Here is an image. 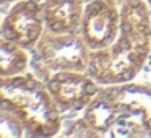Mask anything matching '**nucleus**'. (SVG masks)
Listing matches in <instances>:
<instances>
[{
  "instance_id": "obj_1",
  "label": "nucleus",
  "mask_w": 151,
  "mask_h": 138,
  "mask_svg": "<svg viewBox=\"0 0 151 138\" xmlns=\"http://www.w3.org/2000/svg\"><path fill=\"white\" fill-rule=\"evenodd\" d=\"M151 54V15L145 0H124L120 33L106 49L91 50L86 72L101 86L130 83Z\"/></svg>"
},
{
  "instance_id": "obj_2",
  "label": "nucleus",
  "mask_w": 151,
  "mask_h": 138,
  "mask_svg": "<svg viewBox=\"0 0 151 138\" xmlns=\"http://www.w3.org/2000/svg\"><path fill=\"white\" fill-rule=\"evenodd\" d=\"M0 106L33 137H54L62 127V111L47 85L29 73L0 76Z\"/></svg>"
},
{
  "instance_id": "obj_3",
  "label": "nucleus",
  "mask_w": 151,
  "mask_h": 138,
  "mask_svg": "<svg viewBox=\"0 0 151 138\" xmlns=\"http://www.w3.org/2000/svg\"><path fill=\"white\" fill-rule=\"evenodd\" d=\"M39 63L49 72H86L88 70L89 52L81 34H55L44 31L39 42L34 47Z\"/></svg>"
},
{
  "instance_id": "obj_4",
  "label": "nucleus",
  "mask_w": 151,
  "mask_h": 138,
  "mask_svg": "<svg viewBox=\"0 0 151 138\" xmlns=\"http://www.w3.org/2000/svg\"><path fill=\"white\" fill-rule=\"evenodd\" d=\"M119 122L115 128L125 130V135H150L151 137V86L124 83L109 85Z\"/></svg>"
},
{
  "instance_id": "obj_5",
  "label": "nucleus",
  "mask_w": 151,
  "mask_h": 138,
  "mask_svg": "<svg viewBox=\"0 0 151 138\" xmlns=\"http://www.w3.org/2000/svg\"><path fill=\"white\" fill-rule=\"evenodd\" d=\"M117 0H91L85 5L80 34L89 50L106 49L120 33V8Z\"/></svg>"
},
{
  "instance_id": "obj_6",
  "label": "nucleus",
  "mask_w": 151,
  "mask_h": 138,
  "mask_svg": "<svg viewBox=\"0 0 151 138\" xmlns=\"http://www.w3.org/2000/svg\"><path fill=\"white\" fill-rule=\"evenodd\" d=\"M46 31L42 2L20 0L2 20L0 36L17 42L23 49H34Z\"/></svg>"
},
{
  "instance_id": "obj_7",
  "label": "nucleus",
  "mask_w": 151,
  "mask_h": 138,
  "mask_svg": "<svg viewBox=\"0 0 151 138\" xmlns=\"http://www.w3.org/2000/svg\"><path fill=\"white\" fill-rule=\"evenodd\" d=\"M62 112L85 109L99 93V83L88 72H54L46 81Z\"/></svg>"
},
{
  "instance_id": "obj_8",
  "label": "nucleus",
  "mask_w": 151,
  "mask_h": 138,
  "mask_svg": "<svg viewBox=\"0 0 151 138\" xmlns=\"http://www.w3.org/2000/svg\"><path fill=\"white\" fill-rule=\"evenodd\" d=\"M46 29L55 34L78 33L83 20V0H42Z\"/></svg>"
},
{
  "instance_id": "obj_9",
  "label": "nucleus",
  "mask_w": 151,
  "mask_h": 138,
  "mask_svg": "<svg viewBox=\"0 0 151 138\" xmlns=\"http://www.w3.org/2000/svg\"><path fill=\"white\" fill-rule=\"evenodd\" d=\"M29 65L28 49L0 36V76H13L24 73Z\"/></svg>"
},
{
  "instance_id": "obj_10",
  "label": "nucleus",
  "mask_w": 151,
  "mask_h": 138,
  "mask_svg": "<svg viewBox=\"0 0 151 138\" xmlns=\"http://www.w3.org/2000/svg\"><path fill=\"white\" fill-rule=\"evenodd\" d=\"M23 130L20 122L0 106V137H21Z\"/></svg>"
},
{
  "instance_id": "obj_11",
  "label": "nucleus",
  "mask_w": 151,
  "mask_h": 138,
  "mask_svg": "<svg viewBox=\"0 0 151 138\" xmlns=\"http://www.w3.org/2000/svg\"><path fill=\"white\" fill-rule=\"evenodd\" d=\"M146 4H148V7H150V15H151V0H146Z\"/></svg>"
},
{
  "instance_id": "obj_12",
  "label": "nucleus",
  "mask_w": 151,
  "mask_h": 138,
  "mask_svg": "<svg viewBox=\"0 0 151 138\" xmlns=\"http://www.w3.org/2000/svg\"><path fill=\"white\" fill-rule=\"evenodd\" d=\"M2 20H4V18H2V13H0V28H2Z\"/></svg>"
},
{
  "instance_id": "obj_13",
  "label": "nucleus",
  "mask_w": 151,
  "mask_h": 138,
  "mask_svg": "<svg viewBox=\"0 0 151 138\" xmlns=\"http://www.w3.org/2000/svg\"><path fill=\"white\" fill-rule=\"evenodd\" d=\"M117 2H120V4H122V2H124V0H117Z\"/></svg>"
}]
</instances>
